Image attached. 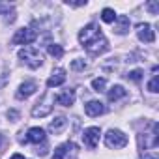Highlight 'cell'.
Here are the masks:
<instances>
[{
	"mask_svg": "<svg viewBox=\"0 0 159 159\" xmlns=\"http://www.w3.org/2000/svg\"><path fill=\"white\" fill-rule=\"evenodd\" d=\"M0 15H6L4 17L6 23H13L15 21V11H13V8L10 4H2V2H0Z\"/></svg>",
	"mask_w": 159,
	"mask_h": 159,
	"instance_id": "2e32d148",
	"label": "cell"
},
{
	"mask_svg": "<svg viewBox=\"0 0 159 159\" xmlns=\"http://www.w3.org/2000/svg\"><path fill=\"white\" fill-rule=\"evenodd\" d=\"M8 81V73H2V77H0V86H4Z\"/></svg>",
	"mask_w": 159,
	"mask_h": 159,
	"instance_id": "4316f807",
	"label": "cell"
},
{
	"mask_svg": "<svg viewBox=\"0 0 159 159\" xmlns=\"http://www.w3.org/2000/svg\"><path fill=\"white\" fill-rule=\"evenodd\" d=\"M92 88L96 92H103L107 88V81H105L103 77H98V79H94V81H92Z\"/></svg>",
	"mask_w": 159,
	"mask_h": 159,
	"instance_id": "d6986e66",
	"label": "cell"
},
{
	"mask_svg": "<svg viewBox=\"0 0 159 159\" xmlns=\"http://www.w3.org/2000/svg\"><path fill=\"white\" fill-rule=\"evenodd\" d=\"M26 140L32 142V144L45 142V129H41V127H30L28 133H26Z\"/></svg>",
	"mask_w": 159,
	"mask_h": 159,
	"instance_id": "7c38bea8",
	"label": "cell"
},
{
	"mask_svg": "<svg viewBox=\"0 0 159 159\" xmlns=\"http://www.w3.org/2000/svg\"><path fill=\"white\" fill-rule=\"evenodd\" d=\"M56 103L62 107H71L75 103V90H66L56 96Z\"/></svg>",
	"mask_w": 159,
	"mask_h": 159,
	"instance_id": "4fadbf2b",
	"label": "cell"
},
{
	"mask_svg": "<svg viewBox=\"0 0 159 159\" xmlns=\"http://www.w3.org/2000/svg\"><path fill=\"white\" fill-rule=\"evenodd\" d=\"M36 38H38V34H36L32 28H21V30L15 32L11 43H13V45H25V47H28L30 43L36 41Z\"/></svg>",
	"mask_w": 159,
	"mask_h": 159,
	"instance_id": "5b68a950",
	"label": "cell"
},
{
	"mask_svg": "<svg viewBox=\"0 0 159 159\" xmlns=\"http://www.w3.org/2000/svg\"><path fill=\"white\" fill-rule=\"evenodd\" d=\"M137 38L144 43H153L155 41V32L152 30V26L148 23H140V25H137Z\"/></svg>",
	"mask_w": 159,
	"mask_h": 159,
	"instance_id": "52a82bcc",
	"label": "cell"
},
{
	"mask_svg": "<svg viewBox=\"0 0 159 159\" xmlns=\"http://www.w3.org/2000/svg\"><path fill=\"white\" fill-rule=\"evenodd\" d=\"M148 90H150L152 94H157V92H159V77H157V75H153L152 81L148 83Z\"/></svg>",
	"mask_w": 159,
	"mask_h": 159,
	"instance_id": "44dd1931",
	"label": "cell"
},
{
	"mask_svg": "<svg viewBox=\"0 0 159 159\" xmlns=\"http://www.w3.org/2000/svg\"><path fill=\"white\" fill-rule=\"evenodd\" d=\"M99 135H101L99 127L92 125V127L84 129V133H83V142H84L90 150H94V148L98 146V142H99Z\"/></svg>",
	"mask_w": 159,
	"mask_h": 159,
	"instance_id": "8992f818",
	"label": "cell"
},
{
	"mask_svg": "<svg viewBox=\"0 0 159 159\" xmlns=\"http://www.w3.org/2000/svg\"><path fill=\"white\" fill-rule=\"evenodd\" d=\"M49 54L54 56V58H62V56H64V49H62V45H58V43H51V45H49Z\"/></svg>",
	"mask_w": 159,
	"mask_h": 159,
	"instance_id": "ac0fdd59",
	"label": "cell"
},
{
	"mask_svg": "<svg viewBox=\"0 0 159 159\" xmlns=\"http://www.w3.org/2000/svg\"><path fill=\"white\" fill-rule=\"evenodd\" d=\"M67 6H73V8H81V6H86V0H81V2H69V0H66Z\"/></svg>",
	"mask_w": 159,
	"mask_h": 159,
	"instance_id": "484cf974",
	"label": "cell"
},
{
	"mask_svg": "<svg viewBox=\"0 0 159 159\" xmlns=\"http://www.w3.org/2000/svg\"><path fill=\"white\" fill-rule=\"evenodd\" d=\"M54 101H56V98H54L52 94H45V96H43V98L36 103V107L32 109V116H34V118H43V116H49V114L52 112Z\"/></svg>",
	"mask_w": 159,
	"mask_h": 159,
	"instance_id": "3957f363",
	"label": "cell"
},
{
	"mask_svg": "<svg viewBox=\"0 0 159 159\" xmlns=\"http://www.w3.org/2000/svg\"><path fill=\"white\" fill-rule=\"evenodd\" d=\"M79 41H81L83 47H84L90 54H94V56L103 54V52L109 49V41H107V38L103 36L101 28H99L96 23L86 25L81 32H79Z\"/></svg>",
	"mask_w": 159,
	"mask_h": 159,
	"instance_id": "6da1fadb",
	"label": "cell"
},
{
	"mask_svg": "<svg viewBox=\"0 0 159 159\" xmlns=\"http://www.w3.org/2000/svg\"><path fill=\"white\" fill-rule=\"evenodd\" d=\"M101 21H103V23H114V21H116V11L111 10V8H105V10L101 11Z\"/></svg>",
	"mask_w": 159,
	"mask_h": 159,
	"instance_id": "e0dca14e",
	"label": "cell"
},
{
	"mask_svg": "<svg viewBox=\"0 0 159 159\" xmlns=\"http://www.w3.org/2000/svg\"><path fill=\"white\" fill-rule=\"evenodd\" d=\"M146 8H148L153 15H157V13H159V2H148V4H146Z\"/></svg>",
	"mask_w": 159,
	"mask_h": 159,
	"instance_id": "cb8c5ba5",
	"label": "cell"
},
{
	"mask_svg": "<svg viewBox=\"0 0 159 159\" xmlns=\"http://www.w3.org/2000/svg\"><path fill=\"white\" fill-rule=\"evenodd\" d=\"M10 159H25V157H23V155H21V153H13V155H11V157H10Z\"/></svg>",
	"mask_w": 159,
	"mask_h": 159,
	"instance_id": "f1b7e54d",
	"label": "cell"
},
{
	"mask_svg": "<svg viewBox=\"0 0 159 159\" xmlns=\"http://www.w3.org/2000/svg\"><path fill=\"white\" fill-rule=\"evenodd\" d=\"M66 125H67V118H66V116H56V118L49 124V131H52V133H60Z\"/></svg>",
	"mask_w": 159,
	"mask_h": 159,
	"instance_id": "9a60e30c",
	"label": "cell"
},
{
	"mask_svg": "<svg viewBox=\"0 0 159 159\" xmlns=\"http://www.w3.org/2000/svg\"><path fill=\"white\" fill-rule=\"evenodd\" d=\"M71 69H75V71H83V69H86V62L77 58V60L71 62Z\"/></svg>",
	"mask_w": 159,
	"mask_h": 159,
	"instance_id": "7402d4cb",
	"label": "cell"
},
{
	"mask_svg": "<svg viewBox=\"0 0 159 159\" xmlns=\"http://www.w3.org/2000/svg\"><path fill=\"white\" fill-rule=\"evenodd\" d=\"M140 159H155V157H153V155H150V153H142V155H140Z\"/></svg>",
	"mask_w": 159,
	"mask_h": 159,
	"instance_id": "83f0119b",
	"label": "cell"
},
{
	"mask_svg": "<svg viewBox=\"0 0 159 159\" xmlns=\"http://www.w3.org/2000/svg\"><path fill=\"white\" fill-rule=\"evenodd\" d=\"M114 25V32L116 34H120V36H124V34H127L129 32V17H125V15H116V21L112 23Z\"/></svg>",
	"mask_w": 159,
	"mask_h": 159,
	"instance_id": "8fae6325",
	"label": "cell"
},
{
	"mask_svg": "<svg viewBox=\"0 0 159 159\" xmlns=\"http://www.w3.org/2000/svg\"><path fill=\"white\" fill-rule=\"evenodd\" d=\"M125 88L122 86V84H114L109 92H107V98H109V101H118V99H122V98H125Z\"/></svg>",
	"mask_w": 159,
	"mask_h": 159,
	"instance_id": "5bb4252c",
	"label": "cell"
},
{
	"mask_svg": "<svg viewBox=\"0 0 159 159\" xmlns=\"http://www.w3.org/2000/svg\"><path fill=\"white\" fill-rule=\"evenodd\" d=\"M84 112H86L88 116L96 118V116H99V114H103V112H105V105H103L101 101L92 99V101H88V103L84 105Z\"/></svg>",
	"mask_w": 159,
	"mask_h": 159,
	"instance_id": "30bf717a",
	"label": "cell"
},
{
	"mask_svg": "<svg viewBox=\"0 0 159 159\" xmlns=\"http://www.w3.org/2000/svg\"><path fill=\"white\" fill-rule=\"evenodd\" d=\"M67 148H69V144H60V146L54 150V153H52L51 159H64L66 153H67Z\"/></svg>",
	"mask_w": 159,
	"mask_h": 159,
	"instance_id": "ffe728a7",
	"label": "cell"
},
{
	"mask_svg": "<svg viewBox=\"0 0 159 159\" xmlns=\"http://www.w3.org/2000/svg\"><path fill=\"white\" fill-rule=\"evenodd\" d=\"M2 142H4V139H2V137H0V146H2Z\"/></svg>",
	"mask_w": 159,
	"mask_h": 159,
	"instance_id": "f546056e",
	"label": "cell"
},
{
	"mask_svg": "<svg viewBox=\"0 0 159 159\" xmlns=\"http://www.w3.org/2000/svg\"><path fill=\"white\" fill-rule=\"evenodd\" d=\"M8 120L17 122V120H19V112H17L15 109H10V111H8Z\"/></svg>",
	"mask_w": 159,
	"mask_h": 159,
	"instance_id": "d4e9b609",
	"label": "cell"
},
{
	"mask_svg": "<svg viewBox=\"0 0 159 159\" xmlns=\"http://www.w3.org/2000/svg\"><path fill=\"white\" fill-rule=\"evenodd\" d=\"M36 90H38V83H36V81H26V83H23V84L19 86L17 98H19V99H26V98H30L32 94H36Z\"/></svg>",
	"mask_w": 159,
	"mask_h": 159,
	"instance_id": "9c48e42d",
	"label": "cell"
},
{
	"mask_svg": "<svg viewBox=\"0 0 159 159\" xmlns=\"http://www.w3.org/2000/svg\"><path fill=\"white\" fill-rule=\"evenodd\" d=\"M64 83H66V69L64 67H56L51 73V77L47 79V86L49 88H56V86H60Z\"/></svg>",
	"mask_w": 159,
	"mask_h": 159,
	"instance_id": "ba28073f",
	"label": "cell"
},
{
	"mask_svg": "<svg viewBox=\"0 0 159 159\" xmlns=\"http://www.w3.org/2000/svg\"><path fill=\"white\" fill-rule=\"evenodd\" d=\"M129 79H131V81H140V79H142V71L140 69H133V71H129V75H127Z\"/></svg>",
	"mask_w": 159,
	"mask_h": 159,
	"instance_id": "603a6c76",
	"label": "cell"
},
{
	"mask_svg": "<svg viewBox=\"0 0 159 159\" xmlns=\"http://www.w3.org/2000/svg\"><path fill=\"white\" fill-rule=\"evenodd\" d=\"M105 144L109 148H114V150L124 148L127 144V135L120 129H109L107 135H105Z\"/></svg>",
	"mask_w": 159,
	"mask_h": 159,
	"instance_id": "277c9868",
	"label": "cell"
},
{
	"mask_svg": "<svg viewBox=\"0 0 159 159\" xmlns=\"http://www.w3.org/2000/svg\"><path fill=\"white\" fill-rule=\"evenodd\" d=\"M17 56H19L21 62L26 64L30 69H38V67H41V64H43L41 52H39L38 49H34V47H23V49H19Z\"/></svg>",
	"mask_w": 159,
	"mask_h": 159,
	"instance_id": "7a4b0ae2",
	"label": "cell"
}]
</instances>
